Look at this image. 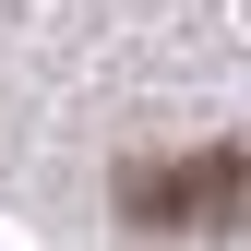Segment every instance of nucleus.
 <instances>
[{
	"label": "nucleus",
	"instance_id": "1",
	"mask_svg": "<svg viewBox=\"0 0 251 251\" xmlns=\"http://www.w3.org/2000/svg\"><path fill=\"white\" fill-rule=\"evenodd\" d=\"M120 203H132L144 227H227L239 215V155L215 144V155H192V168H132Z\"/></svg>",
	"mask_w": 251,
	"mask_h": 251
}]
</instances>
